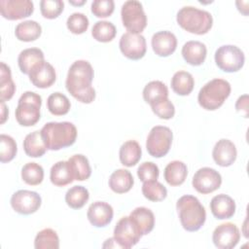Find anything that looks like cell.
<instances>
[{"label":"cell","instance_id":"836d02e7","mask_svg":"<svg viewBox=\"0 0 249 249\" xmlns=\"http://www.w3.org/2000/svg\"><path fill=\"white\" fill-rule=\"evenodd\" d=\"M47 107L53 115L62 116L69 112L71 103L65 94L56 91L49 95L47 99Z\"/></svg>","mask_w":249,"mask_h":249},{"label":"cell","instance_id":"d6986e66","mask_svg":"<svg viewBox=\"0 0 249 249\" xmlns=\"http://www.w3.org/2000/svg\"><path fill=\"white\" fill-rule=\"evenodd\" d=\"M237 151L235 145L229 139L218 140L212 151L214 161L223 167L231 165L235 161Z\"/></svg>","mask_w":249,"mask_h":249},{"label":"cell","instance_id":"e0dca14e","mask_svg":"<svg viewBox=\"0 0 249 249\" xmlns=\"http://www.w3.org/2000/svg\"><path fill=\"white\" fill-rule=\"evenodd\" d=\"M151 44L153 51L157 55L165 57L175 52L177 47V38L172 32L162 30L153 35Z\"/></svg>","mask_w":249,"mask_h":249},{"label":"cell","instance_id":"d4e9b609","mask_svg":"<svg viewBox=\"0 0 249 249\" xmlns=\"http://www.w3.org/2000/svg\"><path fill=\"white\" fill-rule=\"evenodd\" d=\"M23 149L25 154L31 158H40L46 153L48 148L43 139L41 130H35L25 136Z\"/></svg>","mask_w":249,"mask_h":249},{"label":"cell","instance_id":"7402d4cb","mask_svg":"<svg viewBox=\"0 0 249 249\" xmlns=\"http://www.w3.org/2000/svg\"><path fill=\"white\" fill-rule=\"evenodd\" d=\"M43 61H45L44 53L38 48L25 49L19 53L18 57L19 70L26 75H29L31 70Z\"/></svg>","mask_w":249,"mask_h":249},{"label":"cell","instance_id":"f546056e","mask_svg":"<svg viewBox=\"0 0 249 249\" xmlns=\"http://www.w3.org/2000/svg\"><path fill=\"white\" fill-rule=\"evenodd\" d=\"M42 33L41 25L35 20H24L19 22L15 29V35L19 41L31 42L40 37Z\"/></svg>","mask_w":249,"mask_h":249},{"label":"cell","instance_id":"8d00e7d4","mask_svg":"<svg viewBox=\"0 0 249 249\" xmlns=\"http://www.w3.org/2000/svg\"><path fill=\"white\" fill-rule=\"evenodd\" d=\"M89 193L83 186H73L65 194L67 205L73 209L82 208L89 200Z\"/></svg>","mask_w":249,"mask_h":249},{"label":"cell","instance_id":"ffe728a7","mask_svg":"<svg viewBox=\"0 0 249 249\" xmlns=\"http://www.w3.org/2000/svg\"><path fill=\"white\" fill-rule=\"evenodd\" d=\"M210 210L213 216L219 220L230 219L235 213V202L230 196L220 194L212 197Z\"/></svg>","mask_w":249,"mask_h":249},{"label":"cell","instance_id":"5b68a950","mask_svg":"<svg viewBox=\"0 0 249 249\" xmlns=\"http://www.w3.org/2000/svg\"><path fill=\"white\" fill-rule=\"evenodd\" d=\"M231 90V84L228 81L220 78L213 79L200 89L197 95L198 104L205 110H216L224 104Z\"/></svg>","mask_w":249,"mask_h":249},{"label":"cell","instance_id":"9c48e42d","mask_svg":"<svg viewBox=\"0 0 249 249\" xmlns=\"http://www.w3.org/2000/svg\"><path fill=\"white\" fill-rule=\"evenodd\" d=\"M143 233L137 223L130 216H124L116 224L113 237L120 248L129 249L138 243Z\"/></svg>","mask_w":249,"mask_h":249},{"label":"cell","instance_id":"f6af8a7d","mask_svg":"<svg viewBox=\"0 0 249 249\" xmlns=\"http://www.w3.org/2000/svg\"><path fill=\"white\" fill-rule=\"evenodd\" d=\"M115 9L113 0H94L91 3V12L97 18H107L111 16Z\"/></svg>","mask_w":249,"mask_h":249},{"label":"cell","instance_id":"1f68e13d","mask_svg":"<svg viewBox=\"0 0 249 249\" xmlns=\"http://www.w3.org/2000/svg\"><path fill=\"white\" fill-rule=\"evenodd\" d=\"M16 91V86L12 79L11 68L5 62L0 64V100H10Z\"/></svg>","mask_w":249,"mask_h":249},{"label":"cell","instance_id":"4316f807","mask_svg":"<svg viewBox=\"0 0 249 249\" xmlns=\"http://www.w3.org/2000/svg\"><path fill=\"white\" fill-rule=\"evenodd\" d=\"M67 161L69 163L74 180L84 181L89 178L91 174V167L86 156L82 154H76L70 157Z\"/></svg>","mask_w":249,"mask_h":249},{"label":"cell","instance_id":"3957f363","mask_svg":"<svg viewBox=\"0 0 249 249\" xmlns=\"http://www.w3.org/2000/svg\"><path fill=\"white\" fill-rule=\"evenodd\" d=\"M176 209L180 223L186 231H196L204 225L206 211L196 196L191 195L181 196L176 202Z\"/></svg>","mask_w":249,"mask_h":249},{"label":"cell","instance_id":"9a60e30c","mask_svg":"<svg viewBox=\"0 0 249 249\" xmlns=\"http://www.w3.org/2000/svg\"><path fill=\"white\" fill-rule=\"evenodd\" d=\"M34 11V4L30 0H1L0 13L10 20L21 19L29 17Z\"/></svg>","mask_w":249,"mask_h":249},{"label":"cell","instance_id":"d6a6232c","mask_svg":"<svg viewBox=\"0 0 249 249\" xmlns=\"http://www.w3.org/2000/svg\"><path fill=\"white\" fill-rule=\"evenodd\" d=\"M165 97H168V89L160 81H151L143 89V98L150 105Z\"/></svg>","mask_w":249,"mask_h":249},{"label":"cell","instance_id":"7a4b0ae2","mask_svg":"<svg viewBox=\"0 0 249 249\" xmlns=\"http://www.w3.org/2000/svg\"><path fill=\"white\" fill-rule=\"evenodd\" d=\"M49 150L57 151L73 145L77 138V128L70 122H50L41 129Z\"/></svg>","mask_w":249,"mask_h":249},{"label":"cell","instance_id":"484cf974","mask_svg":"<svg viewBox=\"0 0 249 249\" xmlns=\"http://www.w3.org/2000/svg\"><path fill=\"white\" fill-rule=\"evenodd\" d=\"M142 150L139 143L135 140L125 141L120 148L119 156L122 164L127 167L135 165L141 159Z\"/></svg>","mask_w":249,"mask_h":249},{"label":"cell","instance_id":"2e32d148","mask_svg":"<svg viewBox=\"0 0 249 249\" xmlns=\"http://www.w3.org/2000/svg\"><path fill=\"white\" fill-rule=\"evenodd\" d=\"M113 216V207L105 201H95L91 203L87 212L89 223L96 228H103L109 225Z\"/></svg>","mask_w":249,"mask_h":249},{"label":"cell","instance_id":"cb8c5ba5","mask_svg":"<svg viewBox=\"0 0 249 249\" xmlns=\"http://www.w3.org/2000/svg\"><path fill=\"white\" fill-rule=\"evenodd\" d=\"M188 175L187 165L181 160H172L164 168L163 177L170 186L183 184Z\"/></svg>","mask_w":249,"mask_h":249},{"label":"cell","instance_id":"60d3db41","mask_svg":"<svg viewBox=\"0 0 249 249\" xmlns=\"http://www.w3.org/2000/svg\"><path fill=\"white\" fill-rule=\"evenodd\" d=\"M89 18L83 13L71 14L66 21V26L73 34H82L87 31L89 27Z\"/></svg>","mask_w":249,"mask_h":249},{"label":"cell","instance_id":"ba28073f","mask_svg":"<svg viewBox=\"0 0 249 249\" xmlns=\"http://www.w3.org/2000/svg\"><path fill=\"white\" fill-rule=\"evenodd\" d=\"M173 139L171 129L164 125H156L150 130L147 140L146 149L154 158L164 157L170 150Z\"/></svg>","mask_w":249,"mask_h":249},{"label":"cell","instance_id":"c3c4849f","mask_svg":"<svg viewBox=\"0 0 249 249\" xmlns=\"http://www.w3.org/2000/svg\"><path fill=\"white\" fill-rule=\"evenodd\" d=\"M69 3L70 4H72V5H78V6H80V5H83V4H85L86 3V0H82V1H69Z\"/></svg>","mask_w":249,"mask_h":249},{"label":"cell","instance_id":"74e56055","mask_svg":"<svg viewBox=\"0 0 249 249\" xmlns=\"http://www.w3.org/2000/svg\"><path fill=\"white\" fill-rule=\"evenodd\" d=\"M21 178L28 185H39L44 179V169L39 163L27 162L21 168Z\"/></svg>","mask_w":249,"mask_h":249},{"label":"cell","instance_id":"8992f818","mask_svg":"<svg viewBox=\"0 0 249 249\" xmlns=\"http://www.w3.org/2000/svg\"><path fill=\"white\" fill-rule=\"evenodd\" d=\"M42 97L33 91L23 92L16 108L17 122L22 126H32L40 120Z\"/></svg>","mask_w":249,"mask_h":249},{"label":"cell","instance_id":"f1b7e54d","mask_svg":"<svg viewBox=\"0 0 249 249\" xmlns=\"http://www.w3.org/2000/svg\"><path fill=\"white\" fill-rule=\"evenodd\" d=\"M171 89L178 95H189L194 89L195 80L191 73L187 71H177L171 78Z\"/></svg>","mask_w":249,"mask_h":249},{"label":"cell","instance_id":"b9f144b4","mask_svg":"<svg viewBox=\"0 0 249 249\" xmlns=\"http://www.w3.org/2000/svg\"><path fill=\"white\" fill-rule=\"evenodd\" d=\"M64 3L61 0H42L40 11L44 18L53 19L57 18L63 11Z\"/></svg>","mask_w":249,"mask_h":249},{"label":"cell","instance_id":"52a82bcc","mask_svg":"<svg viewBox=\"0 0 249 249\" xmlns=\"http://www.w3.org/2000/svg\"><path fill=\"white\" fill-rule=\"evenodd\" d=\"M124 26L127 32L140 34L147 26V17L142 4L137 0L125 1L121 10Z\"/></svg>","mask_w":249,"mask_h":249},{"label":"cell","instance_id":"ac0fdd59","mask_svg":"<svg viewBox=\"0 0 249 249\" xmlns=\"http://www.w3.org/2000/svg\"><path fill=\"white\" fill-rule=\"evenodd\" d=\"M30 82L39 89L50 88L56 79L53 66L46 60L36 65L29 73Z\"/></svg>","mask_w":249,"mask_h":249},{"label":"cell","instance_id":"ab89813d","mask_svg":"<svg viewBox=\"0 0 249 249\" xmlns=\"http://www.w3.org/2000/svg\"><path fill=\"white\" fill-rule=\"evenodd\" d=\"M18 146L15 139L7 134L0 135V161L2 163L11 161L17 155Z\"/></svg>","mask_w":249,"mask_h":249},{"label":"cell","instance_id":"83f0119b","mask_svg":"<svg viewBox=\"0 0 249 249\" xmlns=\"http://www.w3.org/2000/svg\"><path fill=\"white\" fill-rule=\"evenodd\" d=\"M50 179L51 182L57 187H63L72 183L74 181V177L68 161L59 160L55 162L51 168Z\"/></svg>","mask_w":249,"mask_h":249},{"label":"cell","instance_id":"f35d334b","mask_svg":"<svg viewBox=\"0 0 249 249\" xmlns=\"http://www.w3.org/2000/svg\"><path fill=\"white\" fill-rule=\"evenodd\" d=\"M143 196L151 201H160L163 200L167 196L166 188L160 182L149 181L144 182L142 186Z\"/></svg>","mask_w":249,"mask_h":249},{"label":"cell","instance_id":"8fae6325","mask_svg":"<svg viewBox=\"0 0 249 249\" xmlns=\"http://www.w3.org/2000/svg\"><path fill=\"white\" fill-rule=\"evenodd\" d=\"M10 202L16 212L23 215H29L35 213L40 208L42 198L36 192L19 190L12 195Z\"/></svg>","mask_w":249,"mask_h":249},{"label":"cell","instance_id":"e575fe53","mask_svg":"<svg viewBox=\"0 0 249 249\" xmlns=\"http://www.w3.org/2000/svg\"><path fill=\"white\" fill-rule=\"evenodd\" d=\"M34 247L36 249H58L59 238L56 231L50 228L40 231L35 236Z\"/></svg>","mask_w":249,"mask_h":249},{"label":"cell","instance_id":"4fadbf2b","mask_svg":"<svg viewBox=\"0 0 249 249\" xmlns=\"http://www.w3.org/2000/svg\"><path fill=\"white\" fill-rule=\"evenodd\" d=\"M119 46L122 53L132 60L142 58L147 51L146 39L138 33L125 32L122 35Z\"/></svg>","mask_w":249,"mask_h":249},{"label":"cell","instance_id":"7c38bea8","mask_svg":"<svg viewBox=\"0 0 249 249\" xmlns=\"http://www.w3.org/2000/svg\"><path fill=\"white\" fill-rule=\"evenodd\" d=\"M222 184L221 174L211 167H201L194 175L192 185L200 194L206 195L218 190Z\"/></svg>","mask_w":249,"mask_h":249},{"label":"cell","instance_id":"bcb514c9","mask_svg":"<svg viewBox=\"0 0 249 249\" xmlns=\"http://www.w3.org/2000/svg\"><path fill=\"white\" fill-rule=\"evenodd\" d=\"M235 109L237 112H241L245 118H248V95L243 94L238 97L235 103Z\"/></svg>","mask_w":249,"mask_h":249},{"label":"cell","instance_id":"4dcf8cb0","mask_svg":"<svg viewBox=\"0 0 249 249\" xmlns=\"http://www.w3.org/2000/svg\"><path fill=\"white\" fill-rule=\"evenodd\" d=\"M139 226L143 235L150 233L155 226L154 213L147 207H136L129 215Z\"/></svg>","mask_w":249,"mask_h":249},{"label":"cell","instance_id":"30bf717a","mask_svg":"<svg viewBox=\"0 0 249 249\" xmlns=\"http://www.w3.org/2000/svg\"><path fill=\"white\" fill-rule=\"evenodd\" d=\"M216 65L228 73L237 72L240 70L245 61L243 52L236 46L224 45L219 47L215 52Z\"/></svg>","mask_w":249,"mask_h":249},{"label":"cell","instance_id":"277c9868","mask_svg":"<svg viewBox=\"0 0 249 249\" xmlns=\"http://www.w3.org/2000/svg\"><path fill=\"white\" fill-rule=\"evenodd\" d=\"M176 20L183 29L197 35L207 33L213 24V18L209 12L193 6L181 8L177 13Z\"/></svg>","mask_w":249,"mask_h":249},{"label":"cell","instance_id":"7bdbcfd3","mask_svg":"<svg viewBox=\"0 0 249 249\" xmlns=\"http://www.w3.org/2000/svg\"><path fill=\"white\" fill-rule=\"evenodd\" d=\"M153 112L160 119L169 120L175 114V107L168 97L162 98L150 105Z\"/></svg>","mask_w":249,"mask_h":249},{"label":"cell","instance_id":"ee69618b","mask_svg":"<svg viewBox=\"0 0 249 249\" xmlns=\"http://www.w3.org/2000/svg\"><path fill=\"white\" fill-rule=\"evenodd\" d=\"M159 167L153 161H144L137 168V175L143 183L156 181L159 178Z\"/></svg>","mask_w":249,"mask_h":249},{"label":"cell","instance_id":"603a6c76","mask_svg":"<svg viewBox=\"0 0 249 249\" xmlns=\"http://www.w3.org/2000/svg\"><path fill=\"white\" fill-rule=\"evenodd\" d=\"M110 189L117 194H124L130 191L134 184L133 176L127 169L120 168L115 170L109 178Z\"/></svg>","mask_w":249,"mask_h":249},{"label":"cell","instance_id":"44dd1931","mask_svg":"<svg viewBox=\"0 0 249 249\" xmlns=\"http://www.w3.org/2000/svg\"><path fill=\"white\" fill-rule=\"evenodd\" d=\"M207 54L206 46L199 41H188L182 47V56L184 60L193 65H201Z\"/></svg>","mask_w":249,"mask_h":249},{"label":"cell","instance_id":"6da1fadb","mask_svg":"<svg viewBox=\"0 0 249 249\" xmlns=\"http://www.w3.org/2000/svg\"><path fill=\"white\" fill-rule=\"evenodd\" d=\"M93 68L87 60H76L70 66L65 86L68 92L82 103H91L95 98V89L91 86Z\"/></svg>","mask_w":249,"mask_h":249},{"label":"cell","instance_id":"d590c367","mask_svg":"<svg viewBox=\"0 0 249 249\" xmlns=\"http://www.w3.org/2000/svg\"><path fill=\"white\" fill-rule=\"evenodd\" d=\"M117 34L116 26L107 20H98L96 21L91 28L92 37L102 43H107L112 41Z\"/></svg>","mask_w":249,"mask_h":249},{"label":"cell","instance_id":"7dc6e473","mask_svg":"<svg viewBox=\"0 0 249 249\" xmlns=\"http://www.w3.org/2000/svg\"><path fill=\"white\" fill-rule=\"evenodd\" d=\"M0 103H1V120H0V124H4L8 118V115H9V111H8V108L5 104V101H1L0 100Z\"/></svg>","mask_w":249,"mask_h":249},{"label":"cell","instance_id":"5bb4252c","mask_svg":"<svg viewBox=\"0 0 249 249\" xmlns=\"http://www.w3.org/2000/svg\"><path fill=\"white\" fill-rule=\"evenodd\" d=\"M239 239L240 232L238 228L230 222L219 225L212 234L214 245L220 249H231L237 245Z\"/></svg>","mask_w":249,"mask_h":249}]
</instances>
